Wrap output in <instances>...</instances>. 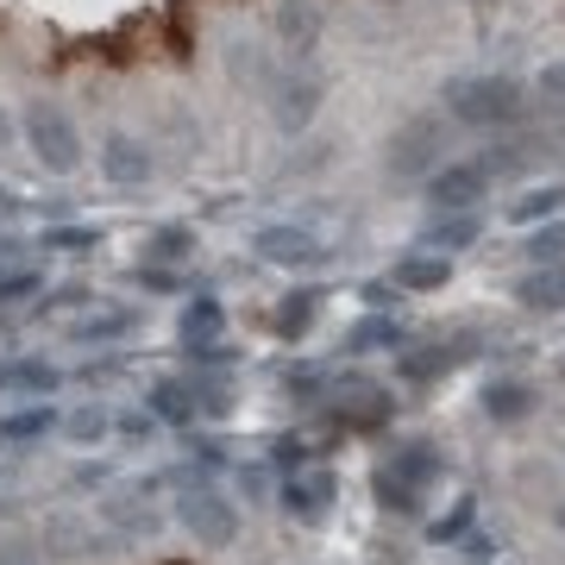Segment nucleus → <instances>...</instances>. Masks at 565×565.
Segmentation results:
<instances>
[{
  "mask_svg": "<svg viewBox=\"0 0 565 565\" xmlns=\"http://www.w3.org/2000/svg\"><path fill=\"white\" fill-rule=\"evenodd\" d=\"M446 114L459 126H509L522 114V88L509 76H465L446 88Z\"/></svg>",
  "mask_w": 565,
  "mask_h": 565,
  "instance_id": "1",
  "label": "nucleus"
},
{
  "mask_svg": "<svg viewBox=\"0 0 565 565\" xmlns=\"http://www.w3.org/2000/svg\"><path fill=\"white\" fill-rule=\"evenodd\" d=\"M25 145H32V158L51 170V177H70L82 163V139H76V120L63 114L57 102H32L25 107Z\"/></svg>",
  "mask_w": 565,
  "mask_h": 565,
  "instance_id": "2",
  "label": "nucleus"
},
{
  "mask_svg": "<svg viewBox=\"0 0 565 565\" xmlns=\"http://www.w3.org/2000/svg\"><path fill=\"white\" fill-rule=\"evenodd\" d=\"M177 522L189 527L207 553H221V546L239 541V503H233L226 490H214V484L182 490V497H177Z\"/></svg>",
  "mask_w": 565,
  "mask_h": 565,
  "instance_id": "3",
  "label": "nucleus"
},
{
  "mask_svg": "<svg viewBox=\"0 0 565 565\" xmlns=\"http://www.w3.org/2000/svg\"><path fill=\"white\" fill-rule=\"evenodd\" d=\"M252 252H258L264 264H282V270H308V264H321V239L315 233H302V226H258L252 233Z\"/></svg>",
  "mask_w": 565,
  "mask_h": 565,
  "instance_id": "4",
  "label": "nucleus"
},
{
  "mask_svg": "<svg viewBox=\"0 0 565 565\" xmlns=\"http://www.w3.org/2000/svg\"><path fill=\"white\" fill-rule=\"evenodd\" d=\"M151 145H139L132 132H107L102 139V177L114 182V189H139V182H151Z\"/></svg>",
  "mask_w": 565,
  "mask_h": 565,
  "instance_id": "5",
  "label": "nucleus"
},
{
  "mask_svg": "<svg viewBox=\"0 0 565 565\" xmlns=\"http://www.w3.org/2000/svg\"><path fill=\"white\" fill-rule=\"evenodd\" d=\"M315 114H321V82H308V76L270 82V120H277V132H302Z\"/></svg>",
  "mask_w": 565,
  "mask_h": 565,
  "instance_id": "6",
  "label": "nucleus"
},
{
  "mask_svg": "<svg viewBox=\"0 0 565 565\" xmlns=\"http://www.w3.org/2000/svg\"><path fill=\"white\" fill-rule=\"evenodd\" d=\"M484 189H490V170H484V163H452V170H434V182H427V195H434L440 207L484 202Z\"/></svg>",
  "mask_w": 565,
  "mask_h": 565,
  "instance_id": "7",
  "label": "nucleus"
},
{
  "mask_svg": "<svg viewBox=\"0 0 565 565\" xmlns=\"http://www.w3.org/2000/svg\"><path fill=\"white\" fill-rule=\"evenodd\" d=\"M333 497H340V478H333V471H315V478H289V484H282V509H289L296 522H321Z\"/></svg>",
  "mask_w": 565,
  "mask_h": 565,
  "instance_id": "8",
  "label": "nucleus"
},
{
  "mask_svg": "<svg viewBox=\"0 0 565 565\" xmlns=\"http://www.w3.org/2000/svg\"><path fill=\"white\" fill-rule=\"evenodd\" d=\"M102 546L107 541L88 522H76V515H51V522H44V553H51V559H95Z\"/></svg>",
  "mask_w": 565,
  "mask_h": 565,
  "instance_id": "9",
  "label": "nucleus"
},
{
  "mask_svg": "<svg viewBox=\"0 0 565 565\" xmlns=\"http://www.w3.org/2000/svg\"><path fill=\"white\" fill-rule=\"evenodd\" d=\"M270 20H277V39L289 44V51H308L315 32H321V0H277Z\"/></svg>",
  "mask_w": 565,
  "mask_h": 565,
  "instance_id": "10",
  "label": "nucleus"
},
{
  "mask_svg": "<svg viewBox=\"0 0 565 565\" xmlns=\"http://www.w3.org/2000/svg\"><path fill=\"white\" fill-rule=\"evenodd\" d=\"M102 522L120 534V541H151L158 534V509L139 503V497H107L102 503Z\"/></svg>",
  "mask_w": 565,
  "mask_h": 565,
  "instance_id": "11",
  "label": "nucleus"
},
{
  "mask_svg": "<svg viewBox=\"0 0 565 565\" xmlns=\"http://www.w3.org/2000/svg\"><path fill=\"white\" fill-rule=\"evenodd\" d=\"M0 390H13V396H51V390H57V364L7 359V364H0Z\"/></svg>",
  "mask_w": 565,
  "mask_h": 565,
  "instance_id": "12",
  "label": "nucleus"
},
{
  "mask_svg": "<svg viewBox=\"0 0 565 565\" xmlns=\"http://www.w3.org/2000/svg\"><path fill=\"white\" fill-rule=\"evenodd\" d=\"M145 408H151V422L189 427V422H195V390H189V384H177V377H163V384H151Z\"/></svg>",
  "mask_w": 565,
  "mask_h": 565,
  "instance_id": "13",
  "label": "nucleus"
},
{
  "mask_svg": "<svg viewBox=\"0 0 565 565\" xmlns=\"http://www.w3.org/2000/svg\"><path fill=\"white\" fill-rule=\"evenodd\" d=\"M63 415L51 403H32V408H13V415H0V440L7 446H25V440H44Z\"/></svg>",
  "mask_w": 565,
  "mask_h": 565,
  "instance_id": "14",
  "label": "nucleus"
},
{
  "mask_svg": "<svg viewBox=\"0 0 565 565\" xmlns=\"http://www.w3.org/2000/svg\"><path fill=\"white\" fill-rule=\"evenodd\" d=\"M484 415L490 422H503V427L527 422V415H534V390L515 384V377H509V384H484Z\"/></svg>",
  "mask_w": 565,
  "mask_h": 565,
  "instance_id": "15",
  "label": "nucleus"
},
{
  "mask_svg": "<svg viewBox=\"0 0 565 565\" xmlns=\"http://www.w3.org/2000/svg\"><path fill=\"white\" fill-rule=\"evenodd\" d=\"M446 277H452V258L446 252H415V258L396 264V282L403 289H440Z\"/></svg>",
  "mask_w": 565,
  "mask_h": 565,
  "instance_id": "16",
  "label": "nucleus"
},
{
  "mask_svg": "<svg viewBox=\"0 0 565 565\" xmlns=\"http://www.w3.org/2000/svg\"><path fill=\"white\" fill-rule=\"evenodd\" d=\"M478 233H484V221H478L471 207H459L452 221L427 226V245H434V252H446V258H452V252H465V245H478Z\"/></svg>",
  "mask_w": 565,
  "mask_h": 565,
  "instance_id": "17",
  "label": "nucleus"
},
{
  "mask_svg": "<svg viewBox=\"0 0 565 565\" xmlns=\"http://www.w3.org/2000/svg\"><path fill=\"white\" fill-rule=\"evenodd\" d=\"M390 471H396V478H403V484H434V478H440V452H434V446L427 440H408L403 452H396V465H390Z\"/></svg>",
  "mask_w": 565,
  "mask_h": 565,
  "instance_id": "18",
  "label": "nucleus"
},
{
  "mask_svg": "<svg viewBox=\"0 0 565 565\" xmlns=\"http://www.w3.org/2000/svg\"><path fill=\"white\" fill-rule=\"evenodd\" d=\"M427 163H434V139H427V126H415V132H396V145H390V170L396 177H422Z\"/></svg>",
  "mask_w": 565,
  "mask_h": 565,
  "instance_id": "19",
  "label": "nucleus"
},
{
  "mask_svg": "<svg viewBox=\"0 0 565 565\" xmlns=\"http://www.w3.org/2000/svg\"><path fill=\"white\" fill-rule=\"evenodd\" d=\"M221 327H226V308L214 302V296H195V302L182 308V340H189V345L214 340V333H221Z\"/></svg>",
  "mask_w": 565,
  "mask_h": 565,
  "instance_id": "20",
  "label": "nucleus"
},
{
  "mask_svg": "<svg viewBox=\"0 0 565 565\" xmlns=\"http://www.w3.org/2000/svg\"><path fill=\"white\" fill-rule=\"evenodd\" d=\"M527 308H565V264L553 270V264H541L534 277H522V289H515Z\"/></svg>",
  "mask_w": 565,
  "mask_h": 565,
  "instance_id": "21",
  "label": "nucleus"
},
{
  "mask_svg": "<svg viewBox=\"0 0 565 565\" xmlns=\"http://www.w3.org/2000/svg\"><path fill=\"white\" fill-rule=\"evenodd\" d=\"M371 497H377V509H390V515H415V509H422V503H415V484H403L390 465L371 471Z\"/></svg>",
  "mask_w": 565,
  "mask_h": 565,
  "instance_id": "22",
  "label": "nucleus"
},
{
  "mask_svg": "<svg viewBox=\"0 0 565 565\" xmlns=\"http://www.w3.org/2000/svg\"><path fill=\"white\" fill-rule=\"evenodd\" d=\"M471 522H478V497H459V503L446 509L440 522H427V546H452L471 534Z\"/></svg>",
  "mask_w": 565,
  "mask_h": 565,
  "instance_id": "23",
  "label": "nucleus"
},
{
  "mask_svg": "<svg viewBox=\"0 0 565 565\" xmlns=\"http://www.w3.org/2000/svg\"><path fill=\"white\" fill-rule=\"evenodd\" d=\"M315 315H321V296H315V289H302V296H289V302L277 308V333H282V340H296V333H308V327H315Z\"/></svg>",
  "mask_w": 565,
  "mask_h": 565,
  "instance_id": "24",
  "label": "nucleus"
},
{
  "mask_svg": "<svg viewBox=\"0 0 565 565\" xmlns=\"http://www.w3.org/2000/svg\"><path fill=\"white\" fill-rule=\"evenodd\" d=\"M377 345H403V327L384 321V315H371V321H359L345 333V352H377Z\"/></svg>",
  "mask_w": 565,
  "mask_h": 565,
  "instance_id": "25",
  "label": "nucleus"
},
{
  "mask_svg": "<svg viewBox=\"0 0 565 565\" xmlns=\"http://www.w3.org/2000/svg\"><path fill=\"white\" fill-rule=\"evenodd\" d=\"M559 202H565V189H527L522 202L509 207V221H515V226H527V221H546V214H553Z\"/></svg>",
  "mask_w": 565,
  "mask_h": 565,
  "instance_id": "26",
  "label": "nucleus"
},
{
  "mask_svg": "<svg viewBox=\"0 0 565 565\" xmlns=\"http://www.w3.org/2000/svg\"><path fill=\"white\" fill-rule=\"evenodd\" d=\"M120 333H132V315H126V308H114V315H88V321L76 327V340H120Z\"/></svg>",
  "mask_w": 565,
  "mask_h": 565,
  "instance_id": "27",
  "label": "nucleus"
},
{
  "mask_svg": "<svg viewBox=\"0 0 565 565\" xmlns=\"http://www.w3.org/2000/svg\"><path fill=\"white\" fill-rule=\"evenodd\" d=\"M189 245H195V233H189V226H158V233H151V258L177 264V258H189Z\"/></svg>",
  "mask_w": 565,
  "mask_h": 565,
  "instance_id": "28",
  "label": "nucleus"
},
{
  "mask_svg": "<svg viewBox=\"0 0 565 565\" xmlns=\"http://www.w3.org/2000/svg\"><path fill=\"white\" fill-rule=\"evenodd\" d=\"M44 245H51V252H95V245H102V233H95V226H51V233H44Z\"/></svg>",
  "mask_w": 565,
  "mask_h": 565,
  "instance_id": "29",
  "label": "nucleus"
},
{
  "mask_svg": "<svg viewBox=\"0 0 565 565\" xmlns=\"http://www.w3.org/2000/svg\"><path fill=\"white\" fill-rule=\"evenodd\" d=\"M63 427H70V440L95 446V440H102V434H107V427H114V422H107V408H76V415H70V422H63Z\"/></svg>",
  "mask_w": 565,
  "mask_h": 565,
  "instance_id": "30",
  "label": "nucleus"
},
{
  "mask_svg": "<svg viewBox=\"0 0 565 565\" xmlns=\"http://www.w3.org/2000/svg\"><path fill=\"white\" fill-rule=\"evenodd\" d=\"M465 352H446V345H434V352H422V359H403V377H440L446 364H459Z\"/></svg>",
  "mask_w": 565,
  "mask_h": 565,
  "instance_id": "31",
  "label": "nucleus"
},
{
  "mask_svg": "<svg viewBox=\"0 0 565 565\" xmlns=\"http://www.w3.org/2000/svg\"><path fill=\"white\" fill-rule=\"evenodd\" d=\"M527 258H534V264H559V258H565V226H546V233H534V239H527Z\"/></svg>",
  "mask_w": 565,
  "mask_h": 565,
  "instance_id": "32",
  "label": "nucleus"
},
{
  "mask_svg": "<svg viewBox=\"0 0 565 565\" xmlns=\"http://www.w3.org/2000/svg\"><path fill=\"white\" fill-rule=\"evenodd\" d=\"M534 88H541V102L553 107V114H565V63H546Z\"/></svg>",
  "mask_w": 565,
  "mask_h": 565,
  "instance_id": "33",
  "label": "nucleus"
},
{
  "mask_svg": "<svg viewBox=\"0 0 565 565\" xmlns=\"http://www.w3.org/2000/svg\"><path fill=\"white\" fill-rule=\"evenodd\" d=\"M39 289V277L32 270H20V277H0V302H20V296H32Z\"/></svg>",
  "mask_w": 565,
  "mask_h": 565,
  "instance_id": "34",
  "label": "nucleus"
},
{
  "mask_svg": "<svg viewBox=\"0 0 565 565\" xmlns=\"http://www.w3.org/2000/svg\"><path fill=\"white\" fill-rule=\"evenodd\" d=\"M302 459H308V446L296 440V434H282V440H277V465H282V471H296Z\"/></svg>",
  "mask_w": 565,
  "mask_h": 565,
  "instance_id": "35",
  "label": "nucleus"
},
{
  "mask_svg": "<svg viewBox=\"0 0 565 565\" xmlns=\"http://www.w3.org/2000/svg\"><path fill=\"white\" fill-rule=\"evenodd\" d=\"M0 565H44V559L25 541H7V546H0Z\"/></svg>",
  "mask_w": 565,
  "mask_h": 565,
  "instance_id": "36",
  "label": "nucleus"
},
{
  "mask_svg": "<svg viewBox=\"0 0 565 565\" xmlns=\"http://www.w3.org/2000/svg\"><path fill=\"white\" fill-rule=\"evenodd\" d=\"M120 434H126V440H145V434H151V408H145V415H126Z\"/></svg>",
  "mask_w": 565,
  "mask_h": 565,
  "instance_id": "37",
  "label": "nucleus"
},
{
  "mask_svg": "<svg viewBox=\"0 0 565 565\" xmlns=\"http://www.w3.org/2000/svg\"><path fill=\"white\" fill-rule=\"evenodd\" d=\"M264 484H270V478H264L258 465H245V471H239V490H245V497H264Z\"/></svg>",
  "mask_w": 565,
  "mask_h": 565,
  "instance_id": "38",
  "label": "nucleus"
},
{
  "mask_svg": "<svg viewBox=\"0 0 565 565\" xmlns=\"http://www.w3.org/2000/svg\"><path fill=\"white\" fill-rule=\"evenodd\" d=\"M7 145H13V114L0 107V151H7Z\"/></svg>",
  "mask_w": 565,
  "mask_h": 565,
  "instance_id": "39",
  "label": "nucleus"
},
{
  "mask_svg": "<svg viewBox=\"0 0 565 565\" xmlns=\"http://www.w3.org/2000/svg\"><path fill=\"white\" fill-rule=\"evenodd\" d=\"M13 207H20V195H13V189H0V221H7Z\"/></svg>",
  "mask_w": 565,
  "mask_h": 565,
  "instance_id": "40",
  "label": "nucleus"
},
{
  "mask_svg": "<svg viewBox=\"0 0 565 565\" xmlns=\"http://www.w3.org/2000/svg\"><path fill=\"white\" fill-rule=\"evenodd\" d=\"M553 527H559V534H565V503H553Z\"/></svg>",
  "mask_w": 565,
  "mask_h": 565,
  "instance_id": "41",
  "label": "nucleus"
}]
</instances>
